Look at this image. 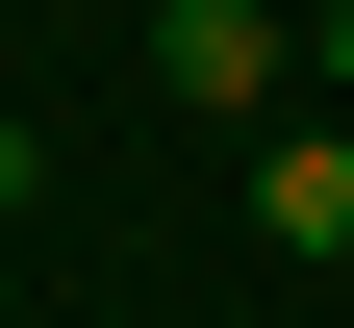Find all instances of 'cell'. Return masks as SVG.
Returning <instances> with one entry per match:
<instances>
[{
	"mask_svg": "<svg viewBox=\"0 0 354 328\" xmlns=\"http://www.w3.org/2000/svg\"><path fill=\"white\" fill-rule=\"evenodd\" d=\"M253 227L279 253H354V126H253Z\"/></svg>",
	"mask_w": 354,
	"mask_h": 328,
	"instance_id": "7a4b0ae2",
	"label": "cell"
},
{
	"mask_svg": "<svg viewBox=\"0 0 354 328\" xmlns=\"http://www.w3.org/2000/svg\"><path fill=\"white\" fill-rule=\"evenodd\" d=\"M152 102H203V126H279V0H152Z\"/></svg>",
	"mask_w": 354,
	"mask_h": 328,
	"instance_id": "6da1fadb",
	"label": "cell"
},
{
	"mask_svg": "<svg viewBox=\"0 0 354 328\" xmlns=\"http://www.w3.org/2000/svg\"><path fill=\"white\" fill-rule=\"evenodd\" d=\"M304 51H329V76H354V0H304Z\"/></svg>",
	"mask_w": 354,
	"mask_h": 328,
	"instance_id": "277c9868",
	"label": "cell"
},
{
	"mask_svg": "<svg viewBox=\"0 0 354 328\" xmlns=\"http://www.w3.org/2000/svg\"><path fill=\"white\" fill-rule=\"evenodd\" d=\"M26 202H51V126H26V102H0V227H26Z\"/></svg>",
	"mask_w": 354,
	"mask_h": 328,
	"instance_id": "3957f363",
	"label": "cell"
}]
</instances>
